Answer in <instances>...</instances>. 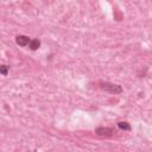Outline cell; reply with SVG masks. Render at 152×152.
Instances as JSON below:
<instances>
[{
    "label": "cell",
    "mask_w": 152,
    "mask_h": 152,
    "mask_svg": "<svg viewBox=\"0 0 152 152\" xmlns=\"http://www.w3.org/2000/svg\"><path fill=\"white\" fill-rule=\"evenodd\" d=\"M100 84H101V88L105 92H108L111 94H120V93H122V88L119 84H114V83H111V82H100Z\"/></svg>",
    "instance_id": "6da1fadb"
},
{
    "label": "cell",
    "mask_w": 152,
    "mask_h": 152,
    "mask_svg": "<svg viewBox=\"0 0 152 152\" xmlns=\"http://www.w3.org/2000/svg\"><path fill=\"white\" fill-rule=\"evenodd\" d=\"M30 42H31V39L28 37V36H23V35H19V36H17L16 37V43L19 45V47H28L29 44H30Z\"/></svg>",
    "instance_id": "7a4b0ae2"
},
{
    "label": "cell",
    "mask_w": 152,
    "mask_h": 152,
    "mask_svg": "<svg viewBox=\"0 0 152 152\" xmlns=\"http://www.w3.org/2000/svg\"><path fill=\"white\" fill-rule=\"evenodd\" d=\"M95 133L98 136H112L113 134V129L112 128H108V127H99L95 129Z\"/></svg>",
    "instance_id": "3957f363"
},
{
    "label": "cell",
    "mask_w": 152,
    "mask_h": 152,
    "mask_svg": "<svg viewBox=\"0 0 152 152\" xmlns=\"http://www.w3.org/2000/svg\"><path fill=\"white\" fill-rule=\"evenodd\" d=\"M29 47H30L31 50H37V49H39V47H40V40H38V39H31Z\"/></svg>",
    "instance_id": "277c9868"
},
{
    "label": "cell",
    "mask_w": 152,
    "mask_h": 152,
    "mask_svg": "<svg viewBox=\"0 0 152 152\" xmlns=\"http://www.w3.org/2000/svg\"><path fill=\"white\" fill-rule=\"evenodd\" d=\"M118 126H119V128L125 129V131H129V129H131V126H129V124L126 122V121H120V122H118Z\"/></svg>",
    "instance_id": "5b68a950"
},
{
    "label": "cell",
    "mask_w": 152,
    "mask_h": 152,
    "mask_svg": "<svg viewBox=\"0 0 152 152\" xmlns=\"http://www.w3.org/2000/svg\"><path fill=\"white\" fill-rule=\"evenodd\" d=\"M8 68L10 67H7V66H0V74L6 76L8 74Z\"/></svg>",
    "instance_id": "8992f818"
}]
</instances>
